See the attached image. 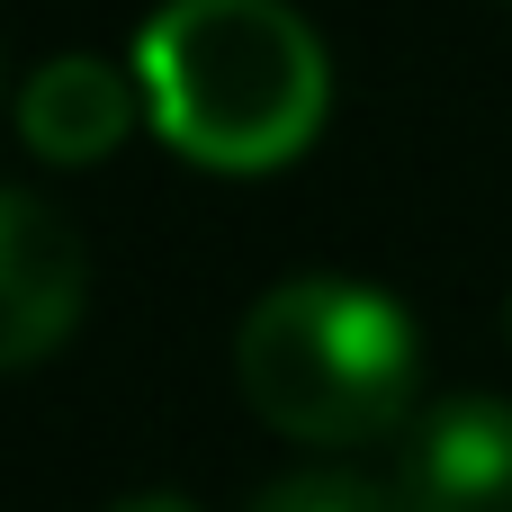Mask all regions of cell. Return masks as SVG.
Returning <instances> with one entry per match:
<instances>
[{"instance_id":"cell-1","label":"cell","mask_w":512,"mask_h":512,"mask_svg":"<svg viewBox=\"0 0 512 512\" xmlns=\"http://www.w3.org/2000/svg\"><path fill=\"white\" fill-rule=\"evenodd\" d=\"M144 117L198 171H279L315 144L333 72L288 0H171L144 45Z\"/></svg>"},{"instance_id":"cell-2","label":"cell","mask_w":512,"mask_h":512,"mask_svg":"<svg viewBox=\"0 0 512 512\" xmlns=\"http://www.w3.org/2000/svg\"><path fill=\"white\" fill-rule=\"evenodd\" d=\"M234 387H243V405L279 441L360 450V441L405 432L423 414L414 405L423 342H414V315L387 288L306 270V279H279L243 315V333H234Z\"/></svg>"},{"instance_id":"cell-3","label":"cell","mask_w":512,"mask_h":512,"mask_svg":"<svg viewBox=\"0 0 512 512\" xmlns=\"http://www.w3.org/2000/svg\"><path fill=\"white\" fill-rule=\"evenodd\" d=\"M387 495L405 512H512V405L441 396L396 432Z\"/></svg>"},{"instance_id":"cell-4","label":"cell","mask_w":512,"mask_h":512,"mask_svg":"<svg viewBox=\"0 0 512 512\" xmlns=\"http://www.w3.org/2000/svg\"><path fill=\"white\" fill-rule=\"evenodd\" d=\"M81 234L36 198V189H0V351L9 369H36L72 324H81Z\"/></svg>"},{"instance_id":"cell-5","label":"cell","mask_w":512,"mask_h":512,"mask_svg":"<svg viewBox=\"0 0 512 512\" xmlns=\"http://www.w3.org/2000/svg\"><path fill=\"white\" fill-rule=\"evenodd\" d=\"M144 117V90L99 54H54L18 81V135L36 162H108Z\"/></svg>"},{"instance_id":"cell-6","label":"cell","mask_w":512,"mask_h":512,"mask_svg":"<svg viewBox=\"0 0 512 512\" xmlns=\"http://www.w3.org/2000/svg\"><path fill=\"white\" fill-rule=\"evenodd\" d=\"M252 512H405L387 486H369V477H342V468H306V477H279V486H261Z\"/></svg>"},{"instance_id":"cell-7","label":"cell","mask_w":512,"mask_h":512,"mask_svg":"<svg viewBox=\"0 0 512 512\" xmlns=\"http://www.w3.org/2000/svg\"><path fill=\"white\" fill-rule=\"evenodd\" d=\"M108 512H198V504H189V495H162V486H153V495H126V504H108Z\"/></svg>"},{"instance_id":"cell-8","label":"cell","mask_w":512,"mask_h":512,"mask_svg":"<svg viewBox=\"0 0 512 512\" xmlns=\"http://www.w3.org/2000/svg\"><path fill=\"white\" fill-rule=\"evenodd\" d=\"M504 342H512V297H504Z\"/></svg>"}]
</instances>
